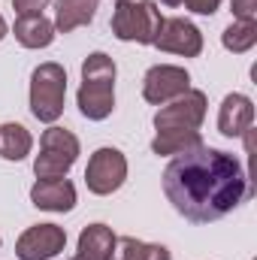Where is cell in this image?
Listing matches in <instances>:
<instances>
[{"label": "cell", "mask_w": 257, "mask_h": 260, "mask_svg": "<svg viewBox=\"0 0 257 260\" xmlns=\"http://www.w3.org/2000/svg\"><path fill=\"white\" fill-rule=\"evenodd\" d=\"M97 3L100 0H58V15H55V30L70 34L82 24H91L94 21V12H97Z\"/></svg>", "instance_id": "15"}, {"label": "cell", "mask_w": 257, "mask_h": 260, "mask_svg": "<svg viewBox=\"0 0 257 260\" xmlns=\"http://www.w3.org/2000/svg\"><path fill=\"white\" fill-rule=\"evenodd\" d=\"M239 21H257V0H230Z\"/></svg>", "instance_id": "21"}, {"label": "cell", "mask_w": 257, "mask_h": 260, "mask_svg": "<svg viewBox=\"0 0 257 260\" xmlns=\"http://www.w3.org/2000/svg\"><path fill=\"white\" fill-rule=\"evenodd\" d=\"M221 43H224V49H227V52H236V55H242V52L254 49V43H257V21H233V24L221 34Z\"/></svg>", "instance_id": "19"}, {"label": "cell", "mask_w": 257, "mask_h": 260, "mask_svg": "<svg viewBox=\"0 0 257 260\" xmlns=\"http://www.w3.org/2000/svg\"><path fill=\"white\" fill-rule=\"evenodd\" d=\"M203 118H206V94L188 88L185 94L170 100L154 115V127L157 130H200Z\"/></svg>", "instance_id": "7"}, {"label": "cell", "mask_w": 257, "mask_h": 260, "mask_svg": "<svg viewBox=\"0 0 257 260\" xmlns=\"http://www.w3.org/2000/svg\"><path fill=\"white\" fill-rule=\"evenodd\" d=\"M191 88V76L185 67L176 64H157L151 67L142 79V97L154 106H164L170 100H176L179 94H185Z\"/></svg>", "instance_id": "8"}, {"label": "cell", "mask_w": 257, "mask_h": 260, "mask_svg": "<svg viewBox=\"0 0 257 260\" xmlns=\"http://www.w3.org/2000/svg\"><path fill=\"white\" fill-rule=\"evenodd\" d=\"M49 0H12V9L18 12V18H27V15H43Z\"/></svg>", "instance_id": "20"}, {"label": "cell", "mask_w": 257, "mask_h": 260, "mask_svg": "<svg viewBox=\"0 0 257 260\" xmlns=\"http://www.w3.org/2000/svg\"><path fill=\"white\" fill-rule=\"evenodd\" d=\"M67 97V70L55 61L40 64L30 76V112L34 118L55 124L64 112Z\"/></svg>", "instance_id": "4"}, {"label": "cell", "mask_w": 257, "mask_h": 260, "mask_svg": "<svg viewBox=\"0 0 257 260\" xmlns=\"http://www.w3.org/2000/svg\"><path fill=\"white\" fill-rule=\"evenodd\" d=\"M191 12L197 15H215L218 12V6H221V0H182Z\"/></svg>", "instance_id": "22"}, {"label": "cell", "mask_w": 257, "mask_h": 260, "mask_svg": "<svg viewBox=\"0 0 257 260\" xmlns=\"http://www.w3.org/2000/svg\"><path fill=\"white\" fill-rule=\"evenodd\" d=\"M67 245V233L58 224H37L27 227L18 242H15V254L18 260H49L55 254H61Z\"/></svg>", "instance_id": "9"}, {"label": "cell", "mask_w": 257, "mask_h": 260, "mask_svg": "<svg viewBox=\"0 0 257 260\" xmlns=\"http://www.w3.org/2000/svg\"><path fill=\"white\" fill-rule=\"evenodd\" d=\"M160 27H164V15L151 0H118L112 12V34L121 43L154 46Z\"/></svg>", "instance_id": "3"}, {"label": "cell", "mask_w": 257, "mask_h": 260, "mask_svg": "<svg viewBox=\"0 0 257 260\" xmlns=\"http://www.w3.org/2000/svg\"><path fill=\"white\" fill-rule=\"evenodd\" d=\"M164 194L182 218L209 224L242 206L251 197V185L233 154L200 142L176 154L164 170Z\"/></svg>", "instance_id": "1"}, {"label": "cell", "mask_w": 257, "mask_h": 260, "mask_svg": "<svg viewBox=\"0 0 257 260\" xmlns=\"http://www.w3.org/2000/svg\"><path fill=\"white\" fill-rule=\"evenodd\" d=\"M30 148H34V139H30L27 127L12 124V121L0 127V157H6V160H24L30 154Z\"/></svg>", "instance_id": "16"}, {"label": "cell", "mask_w": 257, "mask_h": 260, "mask_svg": "<svg viewBox=\"0 0 257 260\" xmlns=\"http://www.w3.org/2000/svg\"><path fill=\"white\" fill-rule=\"evenodd\" d=\"M109 260H170V251L164 245H148L133 236L115 239V251Z\"/></svg>", "instance_id": "18"}, {"label": "cell", "mask_w": 257, "mask_h": 260, "mask_svg": "<svg viewBox=\"0 0 257 260\" xmlns=\"http://www.w3.org/2000/svg\"><path fill=\"white\" fill-rule=\"evenodd\" d=\"M12 34L24 49H46L55 40V21H49L46 15H27L15 21Z\"/></svg>", "instance_id": "14"}, {"label": "cell", "mask_w": 257, "mask_h": 260, "mask_svg": "<svg viewBox=\"0 0 257 260\" xmlns=\"http://www.w3.org/2000/svg\"><path fill=\"white\" fill-rule=\"evenodd\" d=\"M164 3H167V6H179L182 0H164Z\"/></svg>", "instance_id": "24"}, {"label": "cell", "mask_w": 257, "mask_h": 260, "mask_svg": "<svg viewBox=\"0 0 257 260\" xmlns=\"http://www.w3.org/2000/svg\"><path fill=\"white\" fill-rule=\"evenodd\" d=\"M154 46L160 52H173V55H185L197 58L203 52V34L185 18H164V27L154 40Z\"/></svg>", "instance_id": "10"}, {"label": "cell", "mask_w": 257, "mask_h": 260, "mask_svg": "<svg viewBox=\"0 0 257 260\" xmlns=\"http://www.w3.org/2000/svg\"><path fill=\"white\" fill-rule=\"evenodd\" d=\"M254 121V103L245 94H227L218 109V130L224 136H242L251 130Z\"/></svg>", "instance_id": "11"}, {"label": "cell", "mask_w": 257, "mask_h": 260, "mask_svg": "<svg viewBox=\"0 0 257 260\" xmlns=\"http://www.w3.org/2000/svg\"><path fill=\"white\" fill-rule=\"evenodd\" d=\"M115 61L103 52H94L82 64V88H79V112L88 121H103L115 109Z\"/></svg>", "instance_id": "2"}, {"label": "cell", "mask_w": 257, "mask_h": 260, "mask_svg": "<svg viewBox=\"0 0 257 260\" xmlns=\"http://www.w3.org/2000/svg\"><path fill=\"white\" fill-rule=\"evenodd\" d=\"M30 203L46 212H70L76 206V188L67 179H40L30 188Z\"/></svg>", "instance_id": "12"}, {"label": "cell", "mask_w": 257, "mask_h": 260, "mask_svg": "<svg viewBox=\"0 0 257 260\" xmlns=\"http://www.w3.org/2000/svg\"><path fill=\"white\" fill-rule=\"evenodd\" d=\"M6 37V21H3V15H0V40Z\"/></svg>", "instance_id": "23"}, {"label": "cell", "mask_w": 257, "mask_h": 260, "mask_svg": "<svg viewBox=\"0 0 257 260\" xmlns=\"http://www.w3.org/2000/svg\"><path fill=\"white\" fill-rule=\"evenodd\" d=\"M200 142H203L200 130H157V136L151 139V151L154 154H182Z\"/></svg>", "instance_id": "17"}, {"label": "cell", "mask_w": 257, "mask_h": 260, "mask_svg": "<svg viewBox=\"0 0 257 260\" xmlns=\"http://www.w3.org/2000/svg\"><path fill=\"white\" fill-rule=\"evenodd\" d=\"M79 157V139L64 127H49L40 139V154L34 160L37 179H64Z\"/></svg>", "instance_id": "5"}, {"label": "cell", "mask_w": 257, "mask_h": 260, "mask_svg": "<svg viewBox=\"0 0 257 260\" xmlns=\"http://www.w3.org/2000/svg\"><path fill=\"white\" fill-rule=\"evenodd\" d=\"M127 179V157L118 148H97L85 170V185L97 197H109Z\"/></svg>", "instance_id": "6"}, {"label": "cell", "mask_w": 257, "mask_h": 260, "mask_svg": "<svg viewBox=\"0 0 257 260\" xmlns=\"http://www.w3.org/2000/svg\"><path fill=\"white\" fill-rule=\"evenodd\" d=\"M115 251V233L106 224H91L79 236V251L70 260H109Z\"/></svg>", "instance_id": "13"}]
</instances>
